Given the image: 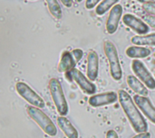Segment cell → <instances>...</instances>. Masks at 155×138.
<instances>
[{"label": "cell", "mask_w": 155, "mask_h": 138, "mask_svg": "<svg viewBox=\"0 0 155 138\" xmlns=\"http://www.w3.org/2000/svg\"><path fill=\"white\" fill-rule=\"evenodd\" d=\"M151 50L142 46H130L126 49V55L133 59H143L147 58L151 54Z\"/></svg>", "instance_id": "cell-15"}, {"label": "cell", "mask_w": 155, "mask_h": 138, "mask_svg": "<svg viewBox=\"0 0 155 138\" xmlns=\"http://www.w3.org/2000/svg\"><path fill=\"white\" fill-rule=\"evenodd\" d=\"M28 116L40 127V128L49 136H55L57 134V128L54 122L38 108L34 106L27 107L26 108Z\"/></svg>", "instance_id": "cell-2"}, {"label": "cell", "mask_w": 155, "mask_h": 138, "mask_svg": "<svg viewBox=\"0 0 155 138\" xmlns=\"http://www.w3.org/2000/svg\"><path fill=\"white\" fill-rule=\"evenodd\" d=\"M103 0H86L85 2V8L87 10H91L94 7H96Z\"/></svg>", "instance_id": "cell-22"}, {"label": "cell", "mask_w": 155, "mask_h": 138, "mask_svg": "<svg viewBox=\"0 0 155 138\" xmlns=\"http://www.w3.org/2000/svg\"><path fill=\"white\" fill-rule=\"evenodd\" d=\"M124 8L121 5H115L110 11L107 21H106V31L109 34H114L119 25V22L123 16Z\"/></svg>", "instance_id": "cell-10"}, {"label": "cell", "mask_w": 155, "mask_h": 138, "mask_svg": "<svg viewBox=\"0 0 155 138\" xmlns=\"http://www.w3.org/2000/svg\"><path fill=\"white\" fill-rule=\"evenodd\" d=\"M117 100H119L118 94L114 91H109V92L92 96L89 99L88 103L93 108H99V107L114 104Z\"/></svg>", "instance_id": "cell-9"}, {"label": "cell", "mask_w": 155, "mask_h": 138, "mask_svg": "<svg viewBox=\"0 0 155 138\" xmlns=\"http://www.w3.org/2000/svg\"><path fill=\"white\" fill-rule=\"evenodd\" d=\"M143 9L149 14L155 16V4H146L143 5Z\"/></svg>", "instance_id": "cell-23"}, {"label": "cell", "mask_w": 155, "mask_h": 138, "mask_svg": "<svg viewBox=\"0 0 155 138\" xmlns=\"http://www.w3.org/2000/svg\"><path fill=\"white\" fill-rule=\"evenodd\" d=\"M57 123L60 129L67 138H78V132L73 126V124L64 117L57 118Z\"/></svg>", "instance_id": "cell-14"}, {"label": "cell", "mask_w": 155, "mask_h": 138, "mask_svg": "<svg viewBox=\"0 0 155 138\" xmlns=\"http://www.w3.org/2000/svg\"><path fill=\"white\" fill-rule=\"evenodd\" d=\"M104 50L109 61L111 76L114 80L118 81L123 78V71L120 64L116 46L111 41H105L104 43Z\"/></svg>", "instance_id": "cell-3"}, {"label": "cell", "mask_w": 155, "mask_h": 138, "mask_svg": "<svg viewBox=\"0 0 155 138\" xmlns=\"http://www.w3.org/2000/svg\"><path fill=\"white\" fill-rule=\"evenodd\" d=\"M133 138H151V134L148 132L143 133V134H137V136H135Z\"/></svg>", "instance_id": "cell-26"}, {"label": "cell", "mask_w": 155, "mask_h": 138, "mask_svg": "<svg viewBox=\"0 0 155 138\" xmlns=\"http://www.w3.org/2000/svg\"><path fill=\"white\" fill-rule=\"evenodd\" d=\"M120 0H103L96 7L95 13L97 15H104L110 9H112Z\"/></svg>", "instance_id": "cell-19"}, {"label": "cell", "mask_w": 155, "mask_h": 138, "mask_svg": "<svg viewBox=\"0 0 155 138\" xmlns=\"http://www.w3.org/2000/svg\"><path fill=\"white\" fill-rule=\"evenodd\" d=\"M132 42L136 46H155V33L148 35H136L132 38Z\"/></svg>", "instance_id": "cell-17"}, {"label": "cell", "mask_w": 155, "mask_h": 138, "mask_svg": "<svg viewBox=\"0 0 155 138\" xmlns=\"http://www.w3.org/2000/svg\"><path fill=\"white\" fill-rule=\"evenodd\" d=\"M132 70L136 77L150 89H155V79L148 71L146 66L139 60H134L132 62Z\"/></svg>", "instance_id": "cell-7"}, {"label": "cell", "mask_w": 155, "mask_h": 138, "mask_svg": "<svg viewBox=\"0 0 155 138\" xmlns=\"http://www.w3.org/2000/svg\"><path fill=\"white\" fill-rule=\"evenodd\" d=\"M140 3H143V5L146 4H155V0H136Z\"/></svg>", "instance_id": "cell-27"}, {"label": "cell", "mask_w": 155, "mask_h": 138, "mask_svg": "<svg viewBox=\"0 0 155 138\" xmlns=\"http://www.w3.org/2000/svg\"><path fill=\"white\" fill-rule=\"evenodd\" d=\"M15 89L19 96L22 97L30 105L38 108H42L45 106L44 99L36 92H35L26 83L17 82L15 85Z\"/></svg>", "instance_id": "cell-5"}, {"label": "cell", "mask_w": 155, "mask_h": 138, "mask_svg": "<svg viewBox=\"0 0 155 138\" xmlns=\"http://www.w3.org/2000/svg\"><path fill=\"white\" fill-rule=\"evenodd\" d=\"M123 22L138 34H145L149 32V25L143 20L132 14H125L123 16Z\"/></svg>", "instance_id": "cell-8"}, {"label": "cell", "mask_w": 155, "mask_h": 138, "mask_svg": "<svg viewBox=\"0 0 155 138\" xmlns=\"http://www.w3.org/2000/svg\"><path fill=\"white\" fill-rule=\"evenodd\" d=\"M76 65V62L74 61V58L72 54V52H68V51H64L62 53L61 56V60L58 65V71L59 72H68L71 70L74 69Z\"/></svg>", "instance_id": "cell-13"}, {"label": "cell", "mask_w": 155, "mask_h": 138, "mask_svg": "<svg viewBox=\"0 0 155 138\" xmlns=\"http://www.w3.org/2000/svg\"><path fill=\"white\" fill-rule=\"evenodd\" d=\"M106 138H119V136L114 130H109L106 134Z\"/></svg>", "instance_id": "cell-24"}, {"label": "cell", "mask_w": 155, "mask_h": 138, "mask_svg": "<svg viewBox=\"0 0 155 138\" xmlns=\"http://www.w3.org/2000/svg\"><path fill=\"white\" fill-rule=\"evenodd\" d=\"M48 10L53 17L56 20H60L63 16L62 8L57 0H45Z\"/></svg>", "instance_id": "cell-18"}, {"label": "cell", "mask_w": 155, "mask_h": 138, "mask_svg": "<svg viewBox=\"0 0 155 138\" xmlns=\"http://www.w3.org/2000/svg\"><path fill=\"white\" fill-rule=\"evenodd\" d=\"M72 54H73V56H74V61H75V62L77 63L78 61H80V60L83 58V56H84V52L81 50V49H74V50H73L72 52Z\"/></svg>", "instance_id": "cell-21"}, {"label": "cell", "mask_w": 155, "mask_h": 138, "mask_svg": "<svg viewBox=\"0 0 155 138\" xmlns=\"http://www.w3.org/2000/svg\"><path fill=\"white\" fill-rule=\"evenodd\" d=\"M143 19L144 20V22L151 27L155 28V16L152 14H144L143 16Z\"/></svg>", "instance_id": "cell-20"}, {"label": "cell", "mask_w": 155, "mask_h": 138, "mask_svg": "<svg viewBox=\"0 0 155 138\" xmlns=\"http://www.w3.org/2000/svg\"><path fill=\"white\" fill-rule=\"evenodd\" d=\"M99 70V57L96 52L90 51L87 56V78L94 81L98 77Z\"/></svg>", "instance_id": "cell-12"}, {"label": "cell", "mask_w": 155, "mask_h": 138, "mask_svg": "<svg viewBox=\"0 0 155 138\" xmlns=\"http://www.w3.org/2000/svg\"><path fill=\"white\" fill-rule=\"evenodd\" d=\"M153 56H154V57H155V52H154V54H153Z\"/></svg>", "instance_id": "cell-30"}, {"label": "cell", "mask_w": 155, "mask_h": 138, "mask_svg": "<svg viewBox=\"0 0 155 138\" xmlns=\"http://www.w3.org/2000/svg\"><path fill=\"white\" fill-rule=\"evenodd\" d=\"M60 1H61L62 4H63L65 7H67V8L72 7L73 5H74V0H60Z\"/></svg>", "instance_id": "cell-25"}, {"label": "cell", "mask_w": 155, "mask_h": 138, "mask_svg": "<svg viewBox=\"0 0 155 138\" xmlns=\"http://www.w3.org/2000/svg\"><path fill=\"white\" fill-rule=\"evenodd\" d=\"M65 76L69 81H75L76 84L80 87V89L86 94H94L96 91L95 86L87 79L79 70L73 69L70 71L65 73Z\"/></svg>", "instance_id": "cell-6"}, {"label": "cell", "mask_w": 155, "mask_h": 138, "mask_svg": "<svg viewBox=\"0 0 155 138\" xmlns=\"http://www.w3.org/2000/svg\"><path fill=\"white\" fill-rule=\"evenodd\" d=\"M77 2H82V1H84V0H76Z\"/></svg>", "instance_id": "cell-28"}, {"label": "cell", "mask_w": 155, "mask_h": 138, "mask_svg": "<svg viewBox=\"0 0 155 138\" xmlns=\"http://www.w3.org/2000/svg\"><path fill=\"white\" fill-rule=\"evenodd\" d=\"M118 96L120 105L123 108L134 130L137 134L146 133L148 129L147 122L145 121L143 116L138 110L131 96L123 89H120L118 91Z\"/></svg>", "instance_id": "cell-1"}, {"label": "cell", "mask_w": 155, "mask_h": 138, "mask_svg": "<svg viewBox=\"0 0 155 138\" xmlns=\"http://www.w3.org/2000/svg\"><path fill=\"white\" fill-rule=\"evenodd\" d=\"M134 101L136 106L141 109V111L145 115V117L153 124H155V108L152 104L151 100L140 95H135L134 97Z\"/></svg>", "instance_id": "cell-11"}, {"label": "cell", "mask_w": 155, "mask_h": 138, "mask_svg": "<svg viewBox=\"0 0 155 138\" xmlns=\"http://www.w3.org/2000/svg\"><path fill=\"white\" fill-rule=\"evenodd\" d=\"M49 89L58 114L62 117L65 116L68 113V105L60 81L57 79H51L49 81Z\"/></svg>", "instance_id": "cell-4"}, {"label": "cell", "mask_w": 155, "mask_h": 138, "mask_svg": "<svg viewBox=\"0 0 155 138\" xmlns=\"http://www.w3.org/2000/svg\"><path fill=\"white\" fill-rule=\"evenodd\" d=\"M29 1H35V0H29Z\"/></svg>", "instance_id": "cell-29"}, {"label": "cell", "mask_w": 155, "mask_h": 138, "mask_svg": "<svg viewBox=\"0 0 155 138\" xmlns=\"http://www.w3.org/2000/svg\"><path fill=\"white\" fill-rule=\"evenodd\" d=\"M127 84L129 87L137 94L143 97H146L148 95V90L146 87L135 77L133 75H130L127 77Z\"/></svg>", "instance_id": "cell-16"}]
</instances>
